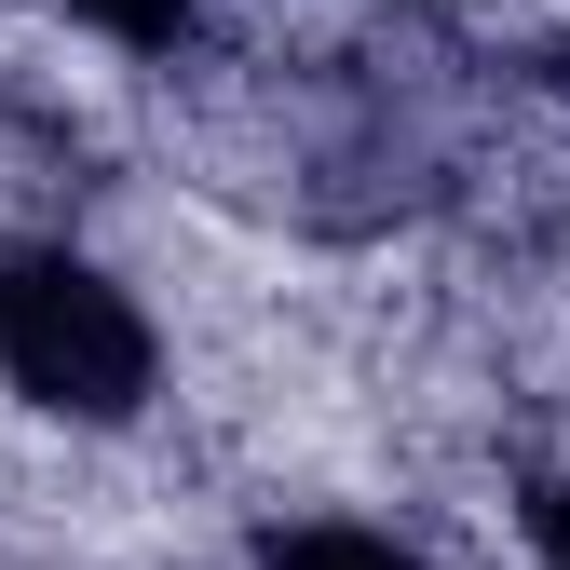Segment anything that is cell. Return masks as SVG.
I'll list each match as a JSON object with an SVG mask.
<instances>
[{
  "instance_id": "cell-1",
  "label": "cell",
  "mask_w": 570,
  "mask_h": 570,
  "mask_svg": "<svg viewBox=\"0 0 570 570\" xmlns=\"http://www.w3.org/2000/svg\"><path fill=\"white\" fill-rule=\"evenodd\" d=\"M0 381H14L41 421H82V435H122L164 381V340L136 313V285L82 245H0Z\"/></svg>"
},
{
  "instance_id": "cell-2",
  "label": "cell",
  "mask_w": 570,
  "mask_h": 570,
  "mask_svg": "<svg viewBox=\"0 0 570 570\" xmlns=\"http://www.w3.org/2000/svg\"><path fill=\"white\" fill-rule=\"evenodd\" d=\"M258 570H421V557L367 517H285V530H258Z\"/></svg>"
},
{
  "instance_id": "cell-3",
  "label": "cell",
  "mask_w": 570,
  "mask_h": 570,
  "mask_svg": "<svg viewBox=\"0 0 570 570\" xmlns=\"http://www.w3.org/2000/svg\"><path fill=\"white\" fill-rule=\"evenodd\" d=\"M41 14L96 28V41H122V55H177V41H190V0H41Z\"/></svg>"
},
{
  "instance_id": "cell-4",
  "label": "cell",
  "mask_w": 570,
  "mask_h": 570,
  "mask_svg": "<svg viewBox=\"0 0 570 570\" xmlns=\"http://www.w3.org/2000/svg\"><path fill=\"white\" fill-rule=\"evenodd\" d=\"M530 557H543V570H570V475H543V489H530Z\"/></svg>"
}]
</instances>
